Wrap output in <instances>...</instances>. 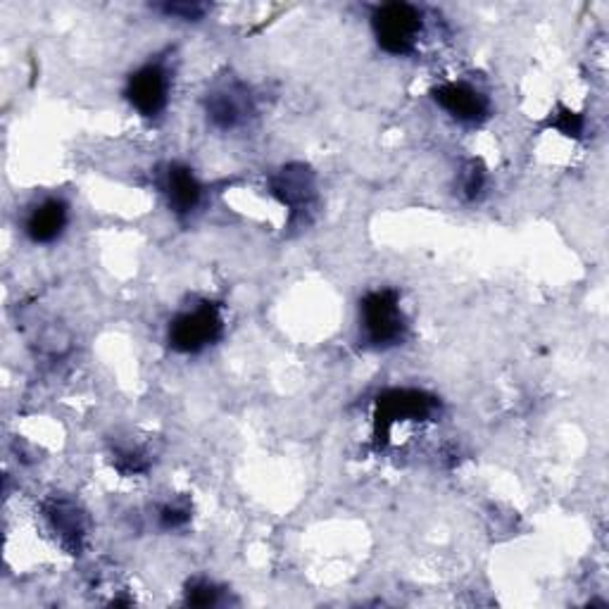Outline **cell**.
Wrapping results in <instances>:
<instances>
[{
    "label": "cell",
    "instance_id": "cell-9",
    "mask_svg": "<svg viewBox=\"0 0 609 609\" xmlns=\"http://www.w3.org/2000/svg\"><path fill=\"white\" fill-rule=\"evenodd\" d=\"M165 193H167L169 207L179 217H183V215H191L198 207V203H201L203 189L189 167L172 165L165 177Z\"/></svg>",
    "mask_w": 609,
    "mask_h": 609
},
{
    "label": "cell",
    "instance_id": "cell-10",
    "mask_svg": "<svg viewBox=\"0 0 609 609\" xmlns=\"http://www.w3.org/2000/svg\"><path fill=\"white\" fill-rule=\"evenodd\" d=\"M67 227V207L62 201H46L27 219V233L34 243H53Z\"/></svg>",
    "mask_w": 609,
    "mask_h": 609
},
{
    "label": "cell",
    "instance_id": "cell-2",
    "mask_svg": "<svg viewBox=\"0 0 609 609\" xmlns=\"http://www.w3.org/2000/svg\"><path fill=\"white\" fill-rule=\"evenodd\" d=\"M421 12L409 3H389L375 10L371 27L383 51L391 55H409L421 34Z\"/></svg>",
    "mask_w": 609,
    "mask_h": 609
},
{
    "label": "cell",
    "instance_id": "cell-6",
    "mask_svg": "<svg viewBox=\"0 0 609 609\" xmlns=\"http://www.w3.org/2000/svg\"><path fill=\"white\" fill-rule=\"evenodd\" d=\"M439 409L436 397L419 391H391L379 397V429H391L397 419L421 421L429 419Z\"/></svg>",
    "mask_w": 609,
    "mask_h": 609
},
{
    "label": "cell",
    "instance_id": "cell-11",
    "mask_svg": "<svg viewBox=\"0 0 609 609\" xmlns=\"http://www.w3.org/2000/svg\"><path fill=\"white\" fill-rule=\"evenodd\" d=\"M48 517H51L62 543L72 545V548L79 550L81 538L86 533L84 515L79 512V509L74 507L69 500H53L51 505H48Z\"/></svg>",
    "mask_w": 609,
    "mask_h": 609
},
{
    "label": "cell",
    "instance_id": "cell-5",
    "mask_svg": "<svg viewBox=\"0 0 609 609\" xmlns=\"http://www.w3.org/2000/svg\"><path fill=\"white\" fill-rule=\"evenodd\" d=\"M253 115V98L243 84H224L207 96V119L217 129H236Z\"/></svg>",
    "mask_w": 609,
    "mask_h": 609
},
{
    "label": "cell",
    "instance_id": "cell-15",
    "mask_svg": "<svg viewBox=\"0 0 609 609\" xmlns=\"http://www.w3.org/2000/svg\"><path fill=\"white\" fill-rule=\"evenodd\" d=\"M483 189V172L477 169V165H471L465 172V181H462V191L467 198H477Z\"/></svg>",
    "mask_w": 609,
    "mask_h": 609
},
{
    "label": "cell",
    "instance_id": "cell-12",
    "mask_svg": "<svg viewBox=\"0 0 609 609\" xmlns=\"http://www.w3.org/2000/svg\"><path fill=\"white\" fill-rule=\"evenodd\" d=\"M217 593L219 591L213 586V583L195 581L189 586V593H186V602L195 605V607H210L217 602Z\"/></svg>",
    "mask_w": 609,
    "mask_h": 609
},
{
    "label": "cell",
    "instance_id": "cell-13",
    "mask_svg": "<svg viewBox=\"0 0 609 609\" xmlns=\"http://www.w3.org/2000/svg\"><path fill=\"white\" fill-rule=\"evenodd\" d=\"M165 15L169 17H179V20H186V22H195V20H201L205 12H207V5H201V3H169L163 8Z\"/></svg>",
    "mask_w": 609,
    "mask_h": 609
},
{
    "label": "cell",
    "instance_id": "cell-1",
    "mask_svg": "<svg viewBox=\"0 0 609 609\" xmlns=\"http://www.w3.org/2000/svg\"><path fill=\"white\" fill-rule=\"evenodd\" d=\"M359 315H363V329L369 345L391 347L405 339L407 321L395 291L383 289L369 293L359 305Z\"/></svg>",
    "mask_w": 609,
    "mask_h": 609
},
{
    "label": "cell",
    "instance_id": "cell-8",
    "mask_svg": "<svg viewBox=\"0 0 609 609\" xmlns=\"http://www.w3.org/2000/svg\"><path fill=\"white\" fill-rule=\"evenodd\" d=\"M271 191L283 205L291 207V213H307V207L315 201V179L305 167H286L279 177L271 181Z\"/></svg>",
    "mask_w": 609,
    "mask_h": 609
},
{
    "label": "cell",
    "instance_id": "cell-14",
    "mask_svg": "<svg viewBox=\"0 0 609 609\" xmlns=\"http://www.w3.org/2000/svg\"><path fill=\"white\" fill-rule=\"evenodd\" d=\"M160 521H163L165 529H177L189 521V509L167 505V507H163V512H160Z\"/></svg>",
    "mask_w": 609,
    "mask_h": 609
},
{
    "label": "cell",
    "instance_id": "cell-4",
    "mask_svg": "<svg viewBox=\"0 0 609 609\" xmlns=\"http://www.w3.org/2000/svg\"><path fill=\"white\" fill-rule=\"evenodd\" d=\"M129 103L143 117H155L165 110L169 98V77L163 65H145L131 74L127 86Z\"/></svg>",
    "mask_w": 609,
    "mask_h": 609
},
{
    "label": "cell",
    "instance_id": "cell-3",
    "mask_svg": "<svg viewBox=\"0 0 609 609\" xmlns=\"http://www.w3.org/2000/svg\"><path fill=\"white\" fill-rule=\"evenodd\" d=\"M224 329L217 305H201L191 313H181L169 325V345L179 353H201L213 345Z\"/></svg>",
    "mask_w": 609,
    "mask_h": 609
},
{
    "label": "cell",
    "instance_id": "cell-7",
    "mask_svg": "<svg viewBox=\"0 0 609 609\" xmlns=\"http://www.w3.org/2000/svg\"><path fill=\"white\" fill-rule=\"evenodd\" d=\"M433 101H436L447 115L465 124H477L486 119L491 107L489 98L469 84H443L433 91Z\"/></svg>",
    "mask_w": 609,
    "mask_h": 609
}]
</instances>
